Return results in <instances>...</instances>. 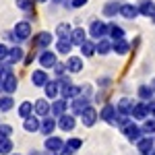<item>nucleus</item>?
Segmentation results:
<instances>
[{"instance_id":"f257e3e1","label":"nucleus","mask_w":155,"mask_h":155,"mask_svg":"<svg viewBox=\"0 0 155 155\" xmlns=\"http://www.w3.org/2000/svg\"><path fill=\"white\" fill-rule=\"evenodd\" d=\"M29 35H31V25H29V21H19V23L15 25V29H12V37L11 39H15V41H23V39H27Z\"/></svg>"},{"instance_id":"f03ea898","label":"nucleus","mask_w":155,"mask_h":155,"mask_svg":"<svg viewBox=\"0 0 155 155\" xmlns=\"http://www.w3.org/2000/svg\"><path fill=\"white\" fill-rule=\"evenodd\" d=\"M122 132L126 134V139H128V141H134V143H137V141L141 139V134H143V130H141L137 124H132V120L126 124V126H122Z\"/></svg>"},{"instance_id":"7ed1b4c3","label":"nucleus","mask_w":155,"mask_h":155,"mask_svg":"<svg viewBox=\"0 0 155 155\" xmlns=\"http://www.w3.org/2000/svg\"><path fill=\"white\" fill-rule=\"evenodd\" d=\"M17 77L12 74V72H8V74H4V79H2V91L6 93V95H11V93H15L17 91Z\"/></svg>"},{"instance_id":"20e7f679","label":"nucleus","mask_w":155,"mask_h":155,"mask_svg":"<svg viewBox=\"0 0 155 155\" xmlns=\"http://www.w3.org/2000/svg\"><path fill=\"white\" fill-rule=\"evenodd\" d=\"M89 33H91V37H95V39H101V37L107 35V25L104 23V21H93Z\"/></svg>"},{"instance_id":"39448f33","label":"nucleus","mask_w":155,"mask_h":155,"mask_svg":"<svg viewBox=\"0 0 155 155\" xmlns=\"http://www.w3.org/2000/svg\"><path fill=\"white\" fill-rule=\"evenodd\" d=\"M66 107H68V104H66L64 97H62V99H56L54 104H50V114H52L54 118H58V116H62V114L66 112Z\"/></svg>"},{"instance_id":"423d86ee","label":"nucleus","mask_w":155,"mask_h":155,"mask_svg":"<svg viewBox=\"0 0 155 155\" xmlns=\"http://www.w3.org/2000/svg\"><path fill=\"white\" fill-rule=\"evenodd\" d=\"M56 126H58V122L54 120V116H46V118L41 120V124H39V130L50 137V134L54 132V128H56Z\"/></svg>"},{"instance_id":"0eeeda50","label":"nucleus","mask_w":155,"mask_h":155,"mask_svg":"<svg viewBox=\"0 0 155 155\" xmlns=\"http://www.w3.org/2000/svg\"><path fill=\"white\" fill-rule=\"evenodd\" d=\"M60 93H62V97H64V99H74V97L81 93V87H77V85H72V83L62 85Z\"/></svg>"},{"instance_id":"6e6552de","label":"nucleus","mask_w":155,"mask_h":155,"mask_svg":"<svg viewBox=\"0 0 155 155\" xmlns=\"http://www.w3.org/2000/svg\"><path fill=\"white\" fill-rule=\"evenodd\" d=\"M39 64H41L44 68H52V66L56 64V54L50 52V50H44L41 56H39Z\"/></svg>"},{"instance_id":"1a4fd4ad","label":"nucleus","mask_w":155,"mask_h":155,"mask_svg":"<svg viewBox=\"0 0 155 155\" xmlns=\"http://www.w3.org/2000/svg\"><path fill=\"white\" fill-rule=\"evenodd\" d=\"M68 39H71L72 46H81L85 39H87V33H85L83 27H77V29H72V31H71V37H68Z\"/></svg>"},{"instance_id":"9d476101","label":"nucleus","mask_w":155,"mask_h":155,"mask_svg":"<svg viewBox=\"0 0 155 155\" xmlns=\"http://www.w3.org/2000/svg\"><path fill=\"white\" fill-rule=\"evenodd\" d=\"M87 107H89V99H87V97H74V99H72V112H74V114H77V116H81V114H83V110H87Z\"/></svg>"},{"instance_id":"9b49d317","label":"nucleus","mask_w":155,"mask_h":155,"mask_svg":"<svg viewBox=\"0 0 155 155\" xmlns=\"http://www.w3.org/2000/svg\"><path fill=\"white\" fill-rule=\"evenodd\" d=\"M130 114H132V118H137V120H145V118H149V107H147V104H134Z\"/></svg>"},{"instance_id":"f8f14e48","label":"nucleus","mask_w":155,"mask_h":155,"mask_svg":"<svg viewBox=\"0 0 155 155\" xmlns=\"http://www.w3.org/2000/svg\"><path fill=\"white\" fill-rule=\"evenodd\" d=\"M81 120H83L85 126H93V124H95V120H97V112H95V110H93L91 106H89L87 110H83V114H81Z\"/></svg>"},{"instance_id":"ddd939ff","label":"nucleus","mask_w":155,"mask_h":155,"mask_svg":"<svg viewBox=\"0 0 155 155\" xmlns=\"http://www.w3.org/2000/svg\"><path fill=\"white\" fill-rule=\"evenodd\" d=\"M58 126L62 128V130H72L74 128V116H71V114H62V116H58Z\"/></svg>"},{"instance_id":"4468645a","label":"nucleus","mask_w":155,"mask_h":155,"mask_svg":"<svg viewBox=\"0 0 155 155\" xmlns=\"http://www.w3.org/2000/svg\"><path fill=\"white\" fill-rule=\"evenodd\" d=\"M99 116H101V120H106V122H110V124H114V120H116V106L106 104Z\"/></svg>"},{"instance_id":"2eb2a0df","label":"nucleus","mask_w":155,"mask_h":155,"mask_svg":"<svg viewBox=\"0 0 155 155\" xmlns=\"http://www.w3.org/2000/svg\"><path fill=\"white\" fill-rule=\"evenodd\" d=\"M62 147H64V143H62V139H58V137H48L46 139V149H48L50 153H58Z\"/></svg>"},{"instance_id":"dca6fc26","label":"nucleus","mask_w":155,"mask_h":155,"mask_svg":"<svg viewBox=\"0 0 155 155\" xmlns=\"http://www.w3.org/2000/svg\"><path fill=\"white\" fill-rule=\"evenodd\" d=\"M39 124H41V122L37 120V116H33V114H31V116H27V118H25L23 128L27 132H37V130H39Z\"/></svg>"},{"instance_id":"f3484780","label":"nucleus","mask_w":155,"mask_h":155,"mask_svg":"<svg viewBox=\"0 0 155 155\" xmlns=\"http://www.w3.org/2000/svg\"><path fill=\"white\" fill-rule=\"evenodd\" d=\"M31 83L35 85V87H44V85L48 83V72L46 71H33V74H31Z\"/></svg>"},{"instance_id":"a211bd4d","label":"nucleus","mask_w":155,"mask_h":155,"mask_svg":"<svg viewBox=\"0 0 155 155\" xmlns=\"http://www.w3.org/2000/svg\"><path fill=\"white\" fill-rule=\"evenodd\" d=\"M120 15L124 19H134L139 15V6H134V4H122L120 6Z\"/></svg>"},{"instance_id":"6ab92c4d","label":"nucleus","mask_w":155,"mask_h":155,"mask_svg":"<svg viewBox=\"0 0 155 155\" xmlns=\"http://www.w3.org/2000/svg\"><path fill=\"white\" fill-rule=\"evenodd\" d=\"M95 52H97V54H101V56L110 54V52H112V41H107L106 37L97 39V44H95Z\"/></svg>"},{"instance_id":"aec40b11","label":"nucleus","mask_w":155,"mask_h":155,"mask_svg":"<svg viewBox=\"0 0 155 155\" xmlns=\"http://www.w3.org/2000/svg\"><path fill=\"white\" fill-rule=\"evenodd\" d=\"M33 110H35L37 116H48V114H50V104H48V99H37L35 104H33Z\"/></svg>"},{"instance_id":"412c9836","label":"nucleus","mask_w":155,"mask_h":155,"mask_svg":"<svg viewBox=\"0 0 155 155\" xmlns=\"http://www.w3.org/2000/svg\"><path fill=\"white\" fill-rule=\"evenodd\" d=\"M132 107H134L132 99H128V97H122V99L118 101V106H116V112H120V114H130Z\"/></svg>"},{"instance_id":"4be33fe9","label":"nucleus","mask_w":155,"mask_h":155,"mask_svg":"<svg viewBox=\"0 0 155 155\" xmlns=\"http://www.w3.org/2000/svg\"><path fill=\"white\" fill-rule=\"evenodd\" d=\"M8 64H17V62H21L23 60V48H19V46H15V48L8 50Z\"/></svg>"},{"instance_id":"5701e85b","label":"nucleus","mask_w":155,"mask_h":155,"mask_svg":"<svg viewBox=\"0 0 155 155\" xmlns=\"http://www.w3.org/2000/svg\"><path fill=\"white\" fill-rule=\"evenodd\" d=\"M137 149L141 153H149L153 149V137H145V139H139L137 141Z\"/></svg>"},{"instance_id":"b1692460","label":"nucleus","mask_w":155,"mask_h":155,"mask_svg":"<svg viewBox=\"0 0 155 155\" xmlns=\"http://www.w3.org/2000/svg\"><path fill=\"white\" fill-rule=\"evenodd\" d=\"M58 87H60L58 81H48V83L44 85V89H46V97H48V99H54V97L58 95Z\"/></svg>"},{"instance_id":"393cba45","label":"nucleus","mask_w":155,"mask_h":155,"mask_svg":"<svg viewBox=\"0 0 155 155\" xmlns=\"http://www.w3.org/2000/svg\"><path fill=\"white\" fill-rule=\"evenodd\" d=\"M66 71H71V72H81V71H83V60L77 58V56L68 58V62H66Z\"/></svg>"},{"instance_id":"a878e982","label":"nucleus","mask_w":155,"mask_h":155,"mask_svg":"<svg viewBox=\"0 0 155 155\" xmlns=\"http://www.w3.org/2000/svg\"><path fill=\"white\" fill-rule=\"evenodd\" d=\"M50 44H52V33H48V31H41L35 37V46H39V48H50Z\"/></svg>"},{"instance_id":"bb28decb","label":"nucleus","mask_w":155,"mask_h":155,"mask_svg":"<svg viewBox=\"0 0 155 155\" xmlns=\"http://www.w3.org/2000/svg\"><path fill=\"white\" fill-rule=\"evenodd\" d=\"M153 12H155V2H151V0H145V2H141V6H139V15L153 17Z\"/></svg>"},{"instance_id":"cd10ccee","label":"nucleus","mask_w":155,"mask_h":155,"mask_svg":"<svg viewBox=\"0 0 155 155\" xmlns=\"http://www.w3.org/2000/svg\"><path fill=\"white\" fill-rule=\"evenodd\" d=\"M107 35L112 37V39H122L124 37V29L118 27L116 23H112V25H107Z\"/></svg>"},{"instance_id":"c85d7f7f","label":"nucleus","mask_w":155,"mask_h":155,"mask_svg":"<svg viewBox=\"0 0 155 155\" xmlns=\"http://www.w3.org/2000/svg\"><path fill=\"white\" fill-rule=\"evenodd\" d=\"M112 50H114L116 54H126V52H128V41H126L124 37H122V39H114Z\"/></svg>"},{"instance_id":"c756f323","label":"nucleus","mask_w":155,"mask_h":155,"mask_svg":"<svg viewBox=\"0 0 155 155\" xmlns=\"http://www.w3.org/2000/svg\"><path fill=\"white\" fill-rule=\"evenodd\" d=\"M71 31L72 27L68 23H60L58 27H56V35L60 37V39H66V37H71Z\"/></svg>"},{"instance_id":"7c9ffc66","label":"nucleus","mask_w":155,"mask_h":155,"mask_svg":"<svg viewBox=\"0 0 155 155\" xmlns=\"http://www.w3.org/2000/svg\"><path fill=\"white\" fill-rule=\"evenodd\" d=\"M120 6H122L120 2H107L106 6H104V15L106 17H114V15L120 12Z\"/></svg>"},{"instance_id":"2f4dec72","label":"nucleus","mask_w":155,"mask_h":155,"mask_svg":"<svg viewBox=\"0 0 155 155\" xmlns=\"http://www.w3.org/2000/svg\"><path fill=\"white\" fill-rule=\"evenodd\" d=\"M79 48H81V54H83V56H93V54H95V44L89 41V39H85Z\"/></svg>"},{"instance_id":"473e14b6","label":"nucleus","mask_w":155,"mask_h":155,"mask_svg":"<svg viewBox=\"0 0 155 155\" xmlns=\"http://www.w3.org/2000/svg\"><path fill=\"white\" fill-rule=\"evenodd\" d=\"M31 114H33V104H31V101H23V104L19 106V116L25 120L27 116H31Z\"/></svg>"},{"instance_id":"72a5a7b5","label":"nucleus","mask_w":155,"mask_h":155,"mask_svg":"<svg viewBox=\"0 0 155 155\" xmlns=\"http://www.w3.org/2000/svg\"><path fill=\"white\" fill-rule=\"evenodd\" d=\"M56 50H58L60 54H68L72 50V44H71V39L66 37V39H58V44H56Z\"/></svg>"},{"instance_id":"f704fd0d","label":"nucleus","mask_w":155,"mask_h":155,"mask_svg":"<svg viewBox=\"0 0 155 155\" xmlns=\"http://www.w3.org/2000/svg\"><path fill=\"white\" fill-rule=\"evenodd\" d=\"M12 151V141L8 137H4V139H0V155H8Z\"/></svg>"},{"instance_id":"c9c22d12","label":"nucleus","mask_w":155,"mask_h":155,"mask_svg":"<svg viewBox=\"0 0 155 155\" xmlns=\"http://www.w3.org/2000/svg\"><path fill=\"white\" fill-rule=\"evenodd\" d=\"M153 89H151V87H149V85H141V87H139V97H141V99H145V101H147V99H151V97H153Z\"/></svg>"},{"instance_id":"e433bc0d","label":"nucleus","mask_w":155,"mask_h":155,"mask_svg":"<svg viewBox=\"0 0 155 155\" xmlns=\"http://www.w3.org/2000/svg\"><path fill=\"white\" fill-rule=\"evenodd\" d=\"M141 130L147 134V137H151L155 132V120H149V118H145V122H143V126H141Z\"/></svg>"},{"instance_id":"4c0bfd02","label":"nucleus","mask_w":155,"mask_h":155,"mask_svg":"<svg viewBox=\"0 0 155 155\" xmlns=\"http://www.w3.org/2000/svg\"><path fill=\"white\" fill-rule=\"evenodd\" d=\"M12 104H15V101H12V97H11V95L0 97V112H8V110L12 107Z\"/></svg>"},{"instance_id":"58836bf2","label":"nucleus","mask_w":155,"mask_h":155,"mask_svg":"<svg viewBox=\"0 0 155 155\" xmlns=\"http://www.w3.org/2000/svg\"><path fill=\"white\" fill-rule=\"evenodd\" d=\"M17 6L21 11H31L33 8V0H17Z\"/></svg>"},{"instance_id":"ea45409f","label":"nucleus","mask_w":155,"mask_h":155,"mask_svg":"<svg viewBox=\"0 0 155 155\" xmlns=\"http://www.w3.org/2000/svg\"><path fill=\"white\" fill-rule=\"evenodd\" d=\"M81 145H83V141H81V139H68L66 147H68V149H72V151H77V149H79Z\"/></svg>"},{"instance_id":"a19ab883","label":"nucleus","mask_w":155,"mask_h":155,"mask_svg":"<svg viewBox=\"0 0 155 155\" xmlns=\"http://www.w3.org/2000/svg\"><path fill=\"white\" fill-rule=\"evenodd\" d=\"M12 128L8 126V124H0V139H4V137H11Z\"/></svg>"},{"instance_id":"79ce46f5","label":"nucleus","mask_w":155,"mask_h":155,"mask_svg":"<svg viewBox=\"0 0 155 155\" xmlns=\"http://www.w3.org/2000/svg\"><path fill=\"white\" fill-rule=\"evenodd\" d=\"M52 68H54V72H56L58 77H62V74L66 72V64H60V62H56V64H54Z\"/></svg>"},{"instance_id":"37998d69","label":"nucleus","mask_w":155,"mask_h":155,"mask_svg":"<svg viewBox=\"0 0 155 155\" xmlns=\"http://www.w3.org/2000/svg\"><path fill=\"white\" fill-rule=\"evenodd\" d=\"M6 58H8V48L4 44H0V62H4Z\"/></svg>"},{"instance_id":"c03bdc74","label":"nucleus","mask_w":155,"mask_h":155,"mask_svg":"<svg viewBox=\"0 0 155 155\" xmlns=\"http://www.w3.org/2000/svg\"><path fill=\"white\" fill-rule=\"evenodd\" d=\"M85 4H87V0H72L71 2L72 8H81V6H85Z\"/></svg>"},{"instance_id":"a18cd8bd","label":"nucleus","mask_w":155,"mask_h":155,"mask_svg":"<svg viewBox=\"0 0 155 155\" xmlns=\"http://www.w3.org/2000/svg\"><path fill=\"white\" fill-rule=\"evenodd\" d=\"M147 107H149V116H155V101H151V99H149Z\"/></svg>"},{"instance_id":"49530a36","label":"nucleus","mask_w":155,"mask_h":155,"mask_svg":"<svg viewBox=\"0 0 155 155\" xmlns=\"http://www.w3.org/2000/svg\"><path fill=\"white\" fill-rule=\"evenodd\" d=\"M58 155H72V149H68V147H62L58 151Z\"/></svg>"},{"instance_id":"de8ad7c7","label":"nucleus","mask_w":155,"mask_h":155,"mask_svg":"<svg viewBox=\"0 0 155 155\" xmlns=\"http://www.w3.org/2000/svg\"><path fill=\"white\" fill-rule=\"evenodd\" d=\"M29 155H41V153H37V151H31V153H29Z\"/></svg>"},{"instance_id":"09e8293b","label":"nucleus","mask_w":155,"mask_h":155,"mask_svg":"<svg viewBox=\"0 0 155 155\" xmlns=\"http://www.w3.org/2000/svg\"><path fill=\"white\" fill-rule=\"evenodd\" d=\"M151 89H153V91H155V79H153V83H151Z\"/></svg>"},{"instance_id":"8fccbe9b","label":"nucleus","mask_w":155,"mask_h":155,"mask_svg":"<svg viewBox=\"0 0 155 155\" xmlns=\"http://www.w3.org/2000/svg\"><path fill=\"white\" fill-rule=\"evenodd\" d=\"M2 79H4V77H2V74H0V89H2Z\"/></svg>"},{"instance_id":"3c124183","label":"nucleus","mask_w":155,"mask_h":155,"mask_svg":"<svg viewBox=\"0 0 155 155\" xmlns=\"http://www.w3.org/2000/svg\"><path fill=\"white\" fill-rule=\"evenodd\" d=\"M151 19H153V23H155V12H153V17H151Z\"/></svg>"},{"instance_id":"603ef678","label":"nucleus","mask_w":155,"mask_h":155,"mask_svg":"<svg viewBox=\"0 0 155 155\" xmlns=\"http://www.w3.org/2000/svg\"><path fill=\"white\" fill-rule=\"evenodd\" d=\"M37 2H46V0H37Z\"/></svg>"},{"instance_id":"864d4df0","label":"nucleus","mask_w":155,"mask_h":155,"mask_svg":"<svg viewBox=\"0 0 155 155\" xmlns=\"http://www.w3.org/2000/svg\"><path fill=\"white\" fill-rule=\"evenodd\" d=\"M8 155H11V153H8Z\"/></svg>"}]
</instances>
